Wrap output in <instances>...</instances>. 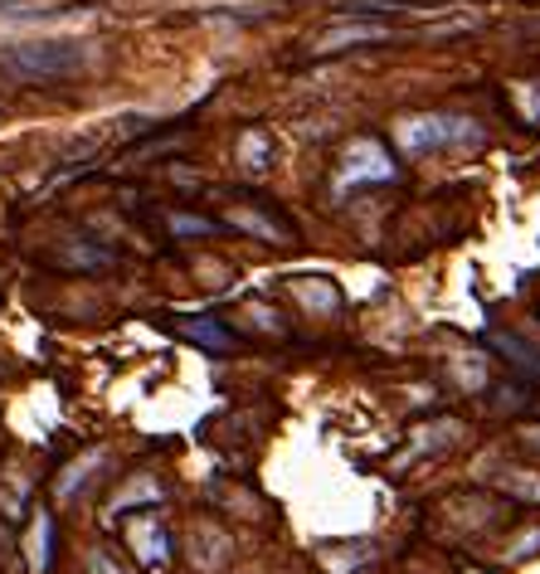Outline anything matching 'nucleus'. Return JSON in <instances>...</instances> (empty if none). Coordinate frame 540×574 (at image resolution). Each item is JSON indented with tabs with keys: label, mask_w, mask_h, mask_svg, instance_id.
Wrapping results in <instances>:
<instances>
[{
	"label": "nucleus",
	"mask_w": 540,
	"mask_h": 574,
	"mask_svg": "<svg viewBox=\"0 0 540 574\" xmlns=\"http://www.w3.org/2000/svg\"><path fill=\"white\" fill-rule=\"evenodd\" d=\"M394 142H400V151H409V156H429V151H443V146L482 142V132H477V122H467V118L419 112V118H404L400 127H394Z\"/></svg>",
	"instance_id": "f257e3e1"
},
{
	"label": "nucleus",
	"mask_w": 540,
	"mask_h": 574,
	"mask_svg": "<svg viewBox=\"0 0 540 574\" xmlns=\"http://www.w3.org/2000/svg\"><path fill=\"white\" fill-rule=\"evenodd\" d=\"M161 497H165V487L156 483V477H147V473L127 477V487L108 497V521H122L127 511H137V506H161Z\"/></svg>",
	"instance_id": "423d86ee"
},
{
	"label": "nucleus",
	"mask_w": 540,
	"mask_h": 574,
	"mask_svg": "<svg viewBox=\"0 0 540 574\" xmlns=\"http://www.w3.org/2000/svg\"><path fill=\"white\" fill-rule=\"evenodd\" d=\"M385 181H394V156L376 137H356L346 151H341V171H336L341 191H356V185H385Z\"/></svg>",
	"instance_id": "7ed1b4c3"
},
{
	"label": "nucleus",
	"mask_w": 540,
	"mask_h": 574,
	"mask_svg": "<svg viewBox=\"0 0 540 574\" xmlns=\"http://www.w3.org/2000/svg\"><path fill=\"white\" fill-rule=\"evenodd\" d=\"M214 219H200V215H175L171 219V234H214Z\"/></svg>",
	"instance_id": "ddd939ff"
},
{
	"label": "nucleus",
	"mask_w": 540,
	"mask_h": 574,
	"mask_svg": "<svg viewBox=\"0 0 540 574\" xmlns=\"http://www.w3.org/2000/svg\"><path fill=\"white\" fill-rule=\"evenodd\" d=\"M25 550H29V574H49V565H54V516L49 511H35Z\"/></svg>",
	"instance_id": "0eeeda50"
},
{
	"label": "nucleus",
	"mask_w": 540,
	"mask_h": 574,
	"mask_svg": "<svg viewBox=\"0 0 540 574\" xmlns=\"http://www.w3.org/2000/svg\"><path fill=\"white\" fill-rule=\"evenodd\" d=\"M102 463H108V453H102V448H93V453L83 457V463L64 467V477H59V487H54V492H59V502H74V497L83 492V487H88V473H93V467H102Z\"/></svg>",
	"instance_id": "9d476101"
},
{
	"label": "nucleus",
	"mask_w": 540,
	"mask_h": 574,
	"mask_svg": "<svg viewBox=\"0 0 540 574\" xmlns=\"http://www.w3.org/2000/svg\"><path fill=\"white\" fill-rule=\"evenodd\" d=\"M122 536H127V550L142 560L147 570H165L171 565V530H165V521L156 516V506L137 511V516H122Z\"/></svg>",
	"instance_id": "20e7f679"
},
{
	"label": "nucleus",
	"mask_w": 540,
	"mask_h": 574,
	"mask_svg": "<svg viewBox=\"0 0 540 574\" xmlns=\"http://www.w3.org/2000/svg\"><path fill=\"white\" fill-rule=\"evenodd\" d=\"M492 346L502 351V356H512L521 370H531V375H540V351L536 346H526V341H516V337H502V331H492Z\"/></svg>",
	"instance_id": "9b49d317"
},
{
	"label": "nucleus",
	"mask_w": 540,
	"mask_h": 574,
	"mask_svg": "<svg viewBox=\"0 0 540 574\" xmlns=\"http://www.w3.org/2000/svg\"><path fill=\"white\" fill-rule=\"evenodd\" d=\"M297 292H303L311 307H321V312L336 307V288H307V283H297Z\"/></svg>",
	"instance_id": "4468645a"
},
{
	"label": "nucleus",
	"mask_w": 540,
	"mask_h": 574,
	"mask_svg": "<svg viewBox=\"0 0 540 574\" xmlns=\"http://www.w3.org/2000/svg\"><path fill=\"white\" fill-rule=\"evenodd\" d=\"M526 443H531V448H540V424H536V429H526Z\"/></svg>",
	"instance_id": "dca6fc26"
},
{
	"label": "nucleus",
	"mask_w": 540,
	"mask_h": 574,
	"mask_svg": "<svg viewBox=\"0 0 540 574\" xmlns=\"http://www.w3.org/2000/svg\"><path fill=\"white\" fill-rule=\"evenodd\" d=\"M238 166H244L248 175H263L268 166H273V137H268L263 127H248L244 137H238Z\"/></svg>",
	"instance_id": "6e6552de"
},
{
	"label": "nucleus",
	"mask_w": 540,
	"mask_h": 574,
	"mask_svg": "<svg viewBox=\"0 0 540 574\" xmlns=\"http://www.w3.org/2000/svg\"><path fill=\"white\" fill-rule=\"evenodd\" d=\"M234 224L248 229V234H258V239H287L283 224H268V219H258V215H234Z\"/></svg>",
	"instance_id": "f8f14e48"
},
{
	"label": "nucleus",
	"mask_w": 540,
	"mask_h": 574,
	"mask_svg": "<svg viewBox=\"0 0 540 574\" xmlns=\"http://www.w3.org/2000/svg\"><path fill=\"white\" fill-rule=\"evenodd\" d=\"M88 574H122V570H118V560H112L108 550H93V555H88Z\"/></svg>",
	"instance_id": "2eb2a0df"
},
{
	"label": "nucleus",
	"mask_w": 540,
	"mask_h": 574,
	"mask_svg": "<svg viewBox=\"0 0 540 574\" xmlns=\"http://www.w3.org/2000/svg\"><path fill=\"white\" fill-rule=\"evenodd\" d=\"M5 64L20 78H69L83 69V45L78 39H35V45H15Z\"/></svg>",
	"instance_id": "f03ea898"
},
{
	"label": "nucleus",
	"mask_w": 540,
	"mask_h": 574,
	"mask_svg": "<svg viewBox=\"0 0 540 574\" xmlns=\"http://www.w3.org/2000/svg\"><path fill=\"white\" fill-rule=\"evenodd\" d=\"M181 337L195 341V346H205V351H234V337L214 317H185L181 321Z\"/></svg>",
	"instance_id": "1a4fd4ad"
},
{
	"label": "nucleus",
	"mask_w": 540,
	"mask_h": 574,
	"mask_svg": "<svg viewBox=\"0 0 540 574\" xmlns=\"http://www.w3.org/2000/svg\"><path fill=\"white\" fill-rule=\"evenodd\" d=\"M390 39V25H366V20H341V25L321 29L311 39V54H341V49H356V45H380Z\"/></svg>",
	"instance_id": "39448f33"
}]
</instances>
